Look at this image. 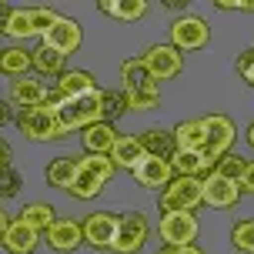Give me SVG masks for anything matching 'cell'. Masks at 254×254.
Wrapping results in <instances>:
<instances>
[{
    "mask_svg": "<svg viewBox=\"0 0 254 254\" xmlns=\"http://www.w3.org/2000/svg\"><path fill=\"white\" fill-rule=\"evenodd\" d=\"M51 104L57 107V117H61L64 130H87L90 124L101 121L104 90H94V94H84V97H70V101H61V97L54 94Z\"/></svg>",
    "mask_w": 254,
    "mask_h": 254,
    "instance_id": "cell-1",
    "label": "cell"
},
{
    "mask_svg": "<svg viewBox=\"0 0 254 254\" xmlns=\"http://www.w3.org/2000/svg\"><path fill=\"white\" fill-rule=\"evenodd\" d=\"M57 17L61 13H54L51 7H10V13H7V20H3V34L13 40H27L34 37V34H47L54 24H57Z\"/></svg>",
    "mask_w": 254,
    "mask_h": 254,
    "instance_id": "cell-2",
    "label": "cell"
},
{
    "mask_svg": "<svg viewBox=\"0 0 254 254\" xmlns=\"http://www.w3.org/2000/svg\"><path fill=\"white\" fill-rule=\"evenodd\" d=\"M204 204V181L201 178H174L161 190V211L164 214H194V207Z\"/></svg>",
    "mask_w": 254,
    "mask_h": 254,
    "instance_id": "cell-3",
    "label": "cell"
},
{
    "mask_svg": "<svg viewBox=\"0 0 254 254\" xmlns=\"http://www.w3.org/2000/svg\"><path fill=\"white\" fill-rule=\"evenodd\" d=\"M17 127H20V134L30 137V140H57V137L67 134L54 104H40V107L20 111V114H17Z\"/></svg>",
    "mask_w": 254,
    "mask_h": 254,
    "instance_id": "cell-4",
    "label": "cell"
},
{
    "mask_svg": "<svg viewBox=\"0 0 254 254\" xmlns=\"http://www.w3.org/2000/svg\"><path fill=\"white\" fill-rule=\"evenodd\" d=\"M204 127H207V151H204V161L211 171H217V161L231 154V144H234V124L231 117L224 114H207L204 117Z\"/></svg>",
    "mask_w": 254,
    "mask_h": 254,
    "instance_id": "cell-5",
    "label": "cell"
},
{
    "mask_svg": "<svg viewBox=\"0 0 254 254\" xmlns=\"http://www.w3.org/2000/svg\"><path fill=\"white\" fill-rule=\"evenodd\" d=\"M207 40H211V27L204 17L184 13L171 24V44L178 51H201V47H207Z\"/></svg>",
    "mask_w": 254,
    "mask_h": 254,
    "instance_id": "cell-6",
    "label": "cell"
},
{
    "mask_svg": "<svg viewBox=\"0 0 254 254\" xmlns=\"http://www.w3.org/2000/svg\"><path fill=\"white\" fill-rule=\"evenodd\" d=\"M147 234H151V228H147V221H144V214H121V224H117V238H114V248L111 251L117 254H137L144 244H147Z\"/></svg>",
    "mask_w": 254,
    "mask_h": 254,
    "instance_id": "cell-7",
    "label": "cell"
},
{
    "mask_svg": "<svg viewBox=\"0 0 254 254\" xmlns=\"http://www.w3.org/2000/svg\"><path fill=\"white\" fill-rule=\"evenodd\" d=\"M144 64H147V70L154 74V80H171V77H178L184 70V57L174 44H154L144 51Z\"/></svg>",
    "mask_w": 254,
    "mask_h": 254,
    "instance_id": "cell-8",
    "label": "cell"
},
{
    "mask_svg": "<svg viewBox=\"0 0 254 254\" xmlns=\"http://www.w3.org/2000/svg\"><path fill=\"white\" fill-rule=\"evenodd\" d=\"M117 224H121V214H111V211H94L90 217H84V241L90 248H114L117 238Z\"/></svg>",
    "mask_w": 254,
    "mask_h": 254,
    "instance_id": "cell-9",
    "label": "cell"
},
{
    "mask_svg": "<svg viewBox=\"0 0 254 254\" xmlns=\"http://www.w3.org/2000/svg\"><path fill=\"white\" fill-rule=\"evenodd\" d=\"M0 241H3V248H7L10 254H34V251H37L40 234L34 228H27L20 217L10 221V217L3 214V217H0Z\"/></svg>",
    "mask_w": 254,
    "mask_h": 254,
    "instance_id": "cell-10",
    "label": "cell"
},
{
    "mask_svg": "<svg viewBox=\"0 0 254 254\" xmlns=\"http://www.w3.org/2000/svg\"><path fill=\"white\" fill-rule=\"evenodd\" d=\"M197 217L194 214H164L161 217V238L164 244H174V248H188V244L197 241Z\"/></svg>",
    "mask_w": 254,
    "mask_h": 254,
    "instance_id": "cell-11",
    "label": "cell"
},
{
    "mask_svg": "<svg viewBox=\"0 0 254 254\" xmlns=\"http://www.w3.org/2000/svg\"><path fill=\"white\" fill-rule=\"evenodd\" d=\"M44 241L57 254H70V251H77L80 244H87L84 241V224H80V221H70V217H57V224L44 234Z\"/></svg>",
    "mask_w": 254,
    "mask_h": 254,
    "instance_id": "cell-12",
    "label": "cell"
},
{
    "mask_svg": "<svg viewBox=\"0 0 254 254\" xmlns=\"http://www.w3.org/2000/svg\"><path fill=\"white\" fill-rule=\"evenodd\" d=\"M80 40H84L80 24H77V20H70V17H57V24L44 34V47H54L57 54L70 57V54L80 47Z\"/></svg>",
    "mask_w": 254,
    "mask_h": 254,
    "instance_id": "cell-13",
    "label": "cell"
},
{
    "mask_svg": "<svg viewBox=\"0 0 254 254\" xmlns=\"http://www.w3.org/2000/svg\"><path fill=\"white\" fill-rule=\"evenodd\" d=\"M238 197H241V184H238V181L221 178L217 171L211 174V178H204V204H207V207L228 211V207L238 204Z\"/></svg>",
    "mask_w": 254,
    "mask_h": 254,
    "instance_id": "cell-14",
    "label": "cell"
},
{
    "mask_svg": "<svg viewBox=\"0 0 254 254\" xmlns=\"http://www.w3.org/2000/svg\"><path fill=\"white\" fill-rule=\"evenodd\" d=\"M134 178L151 190H164L171 181L178 178V171H174V161H164V157H151V154H147V157L140 161V167L134 171Z\"/></svg>",
    "mask_w": 254,
    "mask_h": 254,
    "instance_id": "cell-15",
    "label": "cell"
},
{
    "mask_svg": "<svg viewBox=\"0 0 254 254\" xmlns=\"http://www.w3.org/2000/svg\"><path fill=\"white\" fill-rule=\"evenodd\" d=\"M51 90L44 80H34V77H17L10 84V104H17L20 111L27 107H40V104H51Z\"/></svg>",
    "mask_w": 254,
    "mask_h": 254,
    "instance_id": "cell-16",
    "label": "cell"
},
{
    "mask_svg": "<svg viewBox=\"0 0 254 254\" xmlns=\"http://www.w3.org/2000/svg\"><path fill=\"white\" fill-rule=\"evenodd\" d=\"M174 140H178V151L184 154H204L207 151V127H204V117L197 121H181L174 127Z\"/></svg>",
    "mask_w": 254,
    "mask_h": 254,
    "instance_id": "cell-17",
    "label": "cell"
},
{
    "mask_svg": "<svg viewBox=\"0 0 254 254\" xmlns=\"http://www.w3.org/2000/svg\"><path fill=\"white\" fill-rule=\"evenodd\" d=\"M121 84H124V94H134V90L157 87V80H154V74L147 70L144 57H130V61L121 64Z\"/></svg>",
    "mask_w": 254,
    "mask_h": 254,
    "instance_id": "cell-18",
    "label": "cell"
},
{
    "mask_svg": "<svg viewBox=\"0 0 254 254\" xmlns=\"http://www.w3.org/2000/svg\"><path fill=\"white\" fill-rule=\"evenodd\" d=\"M97 90V80L90 70H67L64 77H57V97L61 101H70V97H84V94H94Z\"/></svg>",
    "mask_w": 254,
    "mask_h": 254,
    "instance_id": "cell-19",
    "label": "cell"
},
{
    "mask_svg": "<svg viewBox=\"0 0 254 254\" xmlns=\"http://www.w3.org/2000/svg\"><path fill=\"white\" fill-rule=\"evenodd\" d=\"M80 137H84L87 154H111V151H114V144L121 140V137H117V130H114V124H107V121L90 124L87 130H80Z\"/></svg>",
    "mask_w": 254,
    "mask_h": 254,
    "instance_id": "cell-20",
    "label": "cell"
},
{
    "mask_svg": "<svg viewBox=\"0 0 254 254\" xmlns=\"http://www.w3.org/2000/svg\"><path fill=\"white\" fill-rule=\"evenodd\" d=\"M140 144L151 157H164V161H174L178 154V140H174V130H161V127H151L140 134Z\"/></svg>",
    "mask_w": 254,
    "mask_h": 254,
    "instance_id": "cell-21",
    "label": "cell"
},
{
    "mask_svg": "<svg viewBox=\"0 0 254 254\" xmlns=\"http://www.w3.org/2000/svg\"><path fill=\"white\" fill-rule=\"evenodd\" d=\"M111 157H114L117 167H124V171H137L140 161L147 157V151H144V144H140V137H121L114 144V151H111Z\"/></svg>",
    "mask_w": 254,
    "mask_h": 254,
    "instance_id": "cell-22",
    "label": "cell"
},
{
    "mask_svg": "<svg viewBox=\"0 0 254 254\" xmlns=\"http://www.w3.org/2000/svg\"><path fill=\"white\" fill-rule=\"evenodd\" d=\"M54 214H57V211L44 201H34V204H24V207H20V221H24L27 228H34L37 234H47V231L57 224Z\"/></svg>",
    "mask_w": 254,
    "mask_h": 254,
    "instance_id": "cell-23",
    "label": "cell"
},
{
    "mask_svg": "<svg viewBox=\"0 0 254 254\" xmlns=\"http://www.w3.org/2000/svg\"><path fill=\"white\" fill-rule=\"evenodd\" d=\"M77 174H80V157H57V161H51V167H47V184H51V188L70 190Z\"/></svg>",
    "mask_w": 254,
    "mask_h": 254,
    "instance_id": "cell-24",
    "label": "cell"
},
{
    "mask_svg": "<svg viewBox=\"0 0 254 254\" xmlns=\"http://www.w3.org/2000/svg\"><path fill=\"white\" fill-rule=\"evenodd\" d=\"M97 10L117 20H140L147 17V0H101Z\"/></svg>",
    "mask_w": 254,
    "mask_h": 254,
    "instance_id": "cell-25",
    "label": "cell"
},
{
    "mask_svg": "<svg viewBox=\"0 0 254 254\" xmlns=\"http://www.w3.org/2000/svg\"><path fill=\"white\" fill-rule=\"evenodd\" d=\"M34 67V51H24V47H7L0 51V70L7 77H27V70Z\"/></svg>",
    "mask_w": 254,
    "mask_h": 254,
    "instance_id": "cell-26",
    "label": "cell"
},
{
    "mask_svg": "<svg viewBox=\"0 0 254 254\" xmlns=\"http://www.w3.org/2000/svg\"><path fill=\"white\" fill-rule=\"evenodd\" d=\"M104 184H107V181L97 178L94 171H87V167H84V157H80V174H77V181L70 184V190H67V194H70V197H77V201H90V197H97V194H101Z\"/></svg>",
    "mask_w": 254,
    "mask_h": 254,
    "instance_id": "cell-27",
    "label": "cell"
},
{
    "mask_svg": "<svg viewBox=\"0 0 254 254\" xmlns=\"http://www.w3.org/2000/svg\"><path fill=\"white\" fill-rule=\"evenodd\" d=\"M64 54H57L54 47H44L40 44L37 51H34V70H37L40 77H64L67 70H64Z\"/></svg>",
    "mask_w": 254,
    "mask_h": 254,
    "instance_id": "cell-28",
    "label": "cell"
},
{
    "mask_svg": "<svg viewBox=\"0 0 254 254\" xmlns=\"http://www.w3.org/2000/svg\"><path fill=\"white\" fill-rule=\"evenodd\" d=\"M127 111H154L161 104V87H147V90H134V94H124Z\"/></svg>",
    "mask_w": 254,
    "mask_h": 254,
    "instance_id": "cell-29",
    "label": "cell"
},
{
    "mask_svg": "<svg viewBox=\"0 0 254 254\" xmlns=\"http://www.w3.org/2000/svg\"><path fill=\"white\" fill-rule=\"evenodd\" d=\"M244 171H248V157H241V154H228V157L217 161V174L228 178V181H238V184H241Z\"/></svg>",
    "mask_w": 254,
    "mask_h": 254,
    "instance_id": "cell-30",
    "label": "cell"
},
{
    "mask_svg": "<svg viewBox=\"0 0 254 254\" xmlns=\"http://www.w3.org/2000/svg\"><path fill=\"white\" fill-rule=\"evenodd\" d=\"M84 167L94 171V174L104 178V181H111L117 174V164H114V157H111V154H87V157H84Z\"/></svg>",
    "mask_w": 254,
    "mask_h": 254,
    "instance_id": "cell-31",
    "label": "cell"
},
{
    "mask_svg": "<svg viewBox=\"0 0 254 254\" xmlns=\"http://www.w3.org/2000/svg\"><path fill=\"white\" fill-rule=\"evenodd\" d=\"M231 244L244 254H254V221H238L231 231Z\"/></svg>",
    "mask_w": 254,
    "mask_h": 254,
    "instance_id": "cell-32",
    "label": "cell"
},
{
    "mask_svg": "<svg viewBox=\"0 0 254 254\" xmlns=\"http://www.w3.org/2000/svg\"><path fill=\"white\" fill-rule=\"evenodd\" d=\"M127 111V101L124 94H114V90H104V104H101V121H107V124H114L117 117Z\"/></svg>",
    "mask_w": 254,
    "mask_h": 254,
    "instance_id": "cell-33",
    "label": "cell"
},
{
    "mask_svg": "<svg viewBox=\"0 0 254 254\" xmlns=\"http://www.w3.org/2000/svg\"><path fill=\"white\" fill-rule=\"evenodd\" d=\"M0 190H3V197H13L20 190V174L13 167H0Z\"/></svg>",
    "mask_w": 254,
    "mask_h": 254,
    "instance_id": "cell-34",
    "label": "cell"
},
{
    "mask_svg": "<svg viewBox=\"0 0 254 254\" xmlns=\"http://www.w3.org/2000/svg\"><path fill=\"white\" fill-rule=\"evenodd\" d=\"M238 70H241L244 84H251V87H254V47H251V51H244L241 57H238Z\"/></svg>",
    "mask_w": 254,
    "mask_h": 254,
    "instance_id": "cell-35",
    "label": "cell"
},
{
    "mask_svg": "<svg viewBox=\"0 0 254 254\" xmlns=\"http://www.w3.org/2000/svg\"><path fill=\"white\" fill-rule=\"evenodd\" d=\"M217 10H251V3L248 0H214Z\"/></svg>",
    "mask_w": 254,
    "mask_h": 254,
    "instance_id": "cell-36",
    "label": "cell"
},
{
    "mask_svg": "<svg viewBox=\"0 0 254 254\" xmlns=\"http://www.w3.org/2000/svg\"><path fill=\"white\" fill-rule=\"evenodd\" d=\"M157 254H204L201 248H194V244H188V248H174V244H164Z\"/></svg>",
    "mask_w": 254,
    "mask_h": 254,
    "instance_id": "cell-37",
    "label": "cell"
},
{
    "mask_svg": "<svg viewBox=\"0 0 254 254\" xmlns=\"http://www.w3.org/2000/svg\"><path fill=\"white\" fill-rule=\"evenodd\" d=\"M241 190L254 194V161H248V171H244V178H241Z\"/></svg>",
    "mask_w": 254,
    "mask_h": 254,
    "instance_id": "cell-38",
    "label": "cell"
},
{
    "mask_svg": "<svg viewBox=\"0 0 254 254\" xmlns=\"http://www.w3.org/2000/svg\"><path fill=\"white\" fill-rule=\"evenodd\" d=\"M10 121V104H0V124H7Z\"/></svg>",
    "mask_w": 254,
    "mask_h": 254,
    "instance_id": "cell-39",
    "label": "cell"
},
{
    "mask_svg": "<svg viewBox=\"0 0 254 254\" xmlns=\"http://www.w3.org/2000/svg\"><path fill=\"white\" fill-rule=\"evenodd\" d=\"M248 144L254 147V121H251V127H248Z\"/></svg>",
    "mask_w": 254,
    "mask_h": 254,
    "instance_id": "cell-40",
    "label": "cell"
},
{
    "mask_svg": "<svg viewBox=\"0 0 254 254\" xmlns=\"http://www.w3.org/2000/svg\"><path fill=\"white\" fill-rule=\"evenodd\" d=\"M251 10H254V3H251Z\"/></svg>",
    "mask_w": 254,
    "mask_h": 254,
    "instance_id": "cell-41",
    "label": "cell"
}]
</instances>
